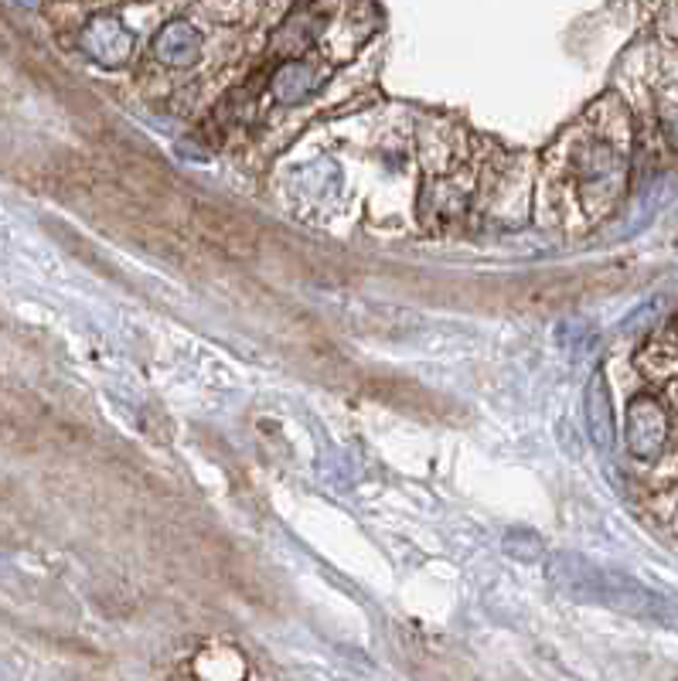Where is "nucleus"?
Here are the masks:
<instances>
[{"label":"nucleus","mask_w":678,"mask_h":681,"mask_svg":"<svg viewBox=\"0 0 678 681\" xmlns=\"http://www.w3.org/2000/svg\"><path fill=\"white\" fill-rule=\"evenodd\" d=\"M359 395H368L382 406L406 413L416 419H430V423H461L457 416H450L447 409H461L454 399H447L434 389H426L416 378L395 375V371H362L359 375Z\"/></svg>","instance_id":"obj_3"},{"label":"nucleus","mask_w":678,"mask_h":681,"mask_svg":"<svg viewBox=\"0 0 678 681\" xmlns=\"http://www.w3.org/2000/svg\"><path fill=\"white\" fill-rule=\"evenodd\" d=\"M263 225L249 218L242 209L229 201L212 198L205 191H188V236L205 242L222 263L229 266H253L263 249Z\"/></svg>","instance_id":"obj_1"},{"label":"nucleus","mask_w":678,"mask_h":681,"mask_svg":"<svg viewBox=\"0 0 678 681\" xmlns=\"http://www.w3.org/2000/svg\"><path fill=\"white\" fill-rule=\"evenodd\" d=\"M501 307L522 314H560L593 297L590 269H539L501 280Z\"/></svg>","instance_id":"obj_2"}]
</instances>
